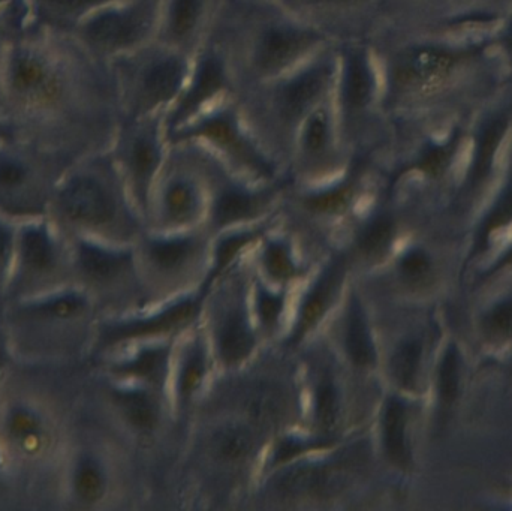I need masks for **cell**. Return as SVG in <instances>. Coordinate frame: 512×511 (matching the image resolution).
<instances>
[{
	"mask_svg": "<svg viewBox=\"0 0 512 511\" xmlns=\"http://www.w3.org/2000/svg\"><path fill=\"white\" fill-rule=\"evenodd\" d=\"M122 122L110 63L72 35L24 29L12 39L0 90V135L69 162L105 152Z\"/></svg>",
	"mask_w": 512,
	"mask_h": 511,
	"instance_id": "6da1fadb",
	"label": "cell"
},
{
	"mask_svg": "<svg viewBox=\"0 0 512 511\" xmlns=\"http://www.w3.org/2000/svg\"><path fill=\"white\" fill-rule=\"evenodd\" d=\"M212 32L230 57L237 95L297 68L322 48L339 42L298 20L274 0H228Z\"/></svg>",
	"mask_w": 512,
	"mask_h": 511,
	"instance_id": "7a4b0ae2",
	"label": "cell"
},
{
	"mask_svg": "<svg viewBox=\"0 0 512 511\" xmlns=\"http://www.w3.org/2000/svg\"><path fill=\"white\" fill-rule=\"evenodd\" d=\"M337 60L339 42H333L297 68L237 95L246 122L285 177L301 123L333 92Z\"/></svg>",
	"mask_w": 512,
	"mask_h": 511,
	"instance_id": "3957f363",
	"label": "cell"
},
{
	"mask_svg": "<svg viewBox=\"0 0 512 511\" xmlns=\"http://www.w3.org/2000/svg\"><path fill=\"white\" fill-rule=\"evenodd\" d=\"M331 102L349 153L379 150L387 140V116L382 105L381 69L367 36L339 41Z\"/></svg>",
	"mask_w": 512,
	"mask_h": 511,
	"instance_id": "277c9868",
	"label": "cell"
},
{
	"mask_svg": "<svg viewBox=\"0 0 512 511\" xmlns=\"http://www.w3.org/2000/svg\"><path fill=\"white\" fill-rule=\"evenodd\" d=\"M191 54L153 39L110 63L122 119L167 114L191 72Z\"/></svg>",
	"mask_w": 512,
	"mask_h": 511,
	"instance_id": "5b68a950",
	"label": "cell"
},
{
	"mask_svg": "<svg viewBox=\"0 0 512 511\" xmlns=\"http://www.w3.org/2000/svg\"><path fill=\"white\" fill-rule=\"evenodd\" d=\"M174 141L197 144L231 173L255 185L286 179L246 122L237 95L224 99L174 132L170 143Z\"/></svg>",
	"mask_w": 512,
	"mask_h": 511,
	"instance_id": "8992f818",
	"label": "cell"
},
{
	"mask_svg": "<svg viewBox=\"0 0 512 511\" xmlns=\"http://www.w3.org/2000/svg\"><path fill=\"white\" fill-rule=\"evenodd\" d=\"M161 0H116L84 18L72 33L96 59L111 63L158 35Z\"/></svg>",
	"mask_w": 512,
	"mask_h": 511,
	"instance_id": "52a82bcc",
	"label": "cell"
},
{
	"mask_svg": "<svg viewBox=\"0 0 512 511\" xmlns=\"http://www.w3.org/2000/svg\"><path fill=\"white\" fill-rule=\"evenodd\" d=\"M165 114L122 119L110 152L120 177L135 200L146 207L170 152Z\"/></svg>",
	"mask_w": 512,
	"mask_h": 511,
	"instance_id": "ba28073f",
	"label": "cell"
},
{
	"mask_svg": "<svg viewBox=\"0 0 512 511\" xmlns=\"http://www.w3.org/2000/svg\"><path fill=\"white\" fill-rule=\"evenodd\" d=\"M234 95H237V80L230 57L221 39L210 32L194 54L191 72L182 93L165 114L168 138Z\"/></svg>",
	"mask_w": 512,
	"mask_h": 511,
	"instance_id": "9c48e42d",
	"label": "cell"
},
{
	"mask_svg": "<svg viewBox=\"0 0 512 511\" xmlns=\"http://www.w3.org/2000/svg\"><path fill=\"white\" fill-rule=\"evenodd\" d=\"M71 164L38 144L0 135V203L42 200L51 188H57Z\"/></svg>",
	"mask_w": 512,
	"mask_h": 511,
	"instance_id": "30bf717a",
	"label": "cell"
},
{
	"mask_svg": "<svg viewBox=\"0 0 512 511\" xmlns=\"http://www.w3.org/2000/svg\"><path fill=\"white\" fill-rule=\"evenodd\" d=\"M340 135L331 95L301 123L286 167V179L324 180L340 176L351 164Z\"/></svg>",
	"mask_w": 512,
	"mask_h": 511,
	"instance_id": "8fae6325",
	"label": "cell"
},
{
	"mask_svg": "<svg viewBox=\"0 0 512 511\" xmlns=\"http://www.w3.org/2000/svg\"><path fill=\"white\" fill-rule=\"evenodd\" d=\"M298 20L336 41L366 38L378 20L376 0H274Z\"/></svg>",
	"mask_w": 512,
	"mask_h": 511,
	"instance_id": "7c38bea8",
	"label": "cell"
},
{
	"mask_svg": "<svg viewBox=\"0 0 512 511\" xmlns=\"http://www.w3.org/2000/svg\"><path fill=\"white\" fill-rule=\"evenodd\" d=\"M228 0H161L156 39L194 56Z\"/></svg>",
	"mask_w": 512,
	"mask_h": 511,
	"instance_id": "4fadbf2b",
	"label": "cell"
},
{
	"mask_svg": "<svg viewBox=\"0 0 512 511\" xmlns=\"http://www.w3.org/2000/svg\"><path fill=\"white\" fill-rule=\"evenodd\" d=\"M349 471L342 462L307 465L283 474L276 482L277 494L288 500L313 498L324 500L339 494L348 485Z\"/></svg>",
	"mask_w": 512,
	"mask_h": 511,
	"instance_id": "5bb4252c",
	"label": "cell"
},
{
	"mask_svg": "<svg viewBox=\"0 0 512 511\" xmlns=\"http://www.w3.org/2000/svg\"><path fill=\"white\" fill-rule=\"evenodd\" d=\"M27 27L72 35L92 12L116 0H23ZM26 27V29H27Z\"/></svg>",
	"mask_w": 512,
	"mask_h": 511,
	"instance_id": "9a60e30c",
	"label": "cell"
},
{
	"mask_svg": "<svg viewBox=\"0 0 512 511\" xmlns=\"http://www.w3.org/2000/svg\"><path fill=\"white\" fill-rule=\"evenodd\" d=\"M288 179L258 185L256 188L242 185H225L219 189L213 201V218L218 225L237 224L256 215L265 204L273 200L279 189L286 186Z\"/></svg>",
	"mask_w": 512,
	"mask_h": 511,
	"instance_id": "2e32d148",
	"label": "cell"
},
{
	"mask_svg": "<svg viewBox=\"0 0 512 511\" xmlns=\"http://www.w3.org/2000/svg\"><path fill=\"white\" fill-rule=\"evenodd\" d=\"M201 296L177 302L176 305L170 306L152 317L144 318V320L111 327L105 333V339L110 344H116V342L129 341V339L155 338V336L167 335L174 330H179L180 327L191 323L200 311L201 300H203Z\"/></svg>",
	"mask_w": 512,
	"mask_h": 511,
	"instance_id": "e0dca14e",
	"label": "cell"
},
{
	"mask_svg": "<svg viewBox=\"0 0 512 511\" xmlns=\"http://www.w3.org/2000/svg\"><path fill=\"white\" fill-rule=\"evenodd\" d=\"M510 129L511 114L508 111H496L481 120L472 138L474 146L468 173V183L472 188H478L489 179Z\"/></svg>",
	"mask_w": 512,
	"mask_h": 511,
	"instance_id": "ac0fdd59",
	"label": "cell"
},
{
	"mask_svg": "<svg viewBox=\"0 0 512 511\" xmlns=\"http://www.w3.org/2000/svg\"><path fill=\"white\" fill-rule=\"evenodd\" d=\"M342 276L343 266L339 261L331 264L325 272H322L304 299L294 333H292V341L300 342L322 320L336 297L337 287L342 282Z\"/></svg>",
	"mask_w": 512,
	"mask_h": 511,
	"instance_id": "d6986e66",
	"label": "cell"
},
{
	"mask_svg": "<svg viewBox=\"0 0 512 511\" xmlns=\"http://www.w3.org/2000/svg\"><path fill=\"white\" fill-rule=\"evenodd\" d=\"M382 443L391 464L406 468L411 464L406 441V408L399 399H388L382 417Z\"/></svg>",
	"mask_w": 512,
	"mask_h": 511,
	"instance_id": "ffe728a7",
	"label": "cell"
},
{
	"mask_svg": "<svg viewBox=\"0 0 512 511\" xmlns=\"http://www.w3.org/2000/svg\"><path fill=\"white\" fill-rule=\"evenodd\" d=\"M218 345L219 356L225 365H239L251 356L255 347L254 333L240 312H234L224 321Z\"/></svg>",
	"mask_w": 512,
	"mask_h": 511,
	"instance_id": "44dd1931",
	"label": "cell"
},
{
	"mask_svg": "<svg viewBox=\"0 0 512 511\" xmlns=\"http://www.w3.org/2000/svg\"><path fill=\"white\" fill-rule=\"evenodd\" d=\"M345 348L349 359L358 368H369L375 363V345L357 299L352 302L346 318Z\"/></svg>",
	"mask_w": 512,
	"mask_h": 511,
	"instance_id": "7402d4cb",
	"label": "cell"
},
{
	"mask_svg": "<svg viewBox=\"0 0 512 511\" xmlns=\"http://www.w3.org/2000/svg\"><path fill=\"white\" fill-rule=\"evenodd\" d=\"M460 141H462L460 128H454L444 138H430L420 147L418 155L415 156L408 170L420 171L426 176H441L450 165Z\"/></svg>",
	"mask_w": 512,
	"mask_h": 511,
	"instance_id": "603a6c76",
	"label": "cell"
},
{
	"mask_svg": "<svg viewBox=\"0 0 512 511\" xmlns=\"http://www.w3.org/2000/svg\"><path fill=\"white\" fill-rule=\"evenodd\" d=\"M256 440L254 432L243 425L222 426L212 437V450L221 461L237 464L251 458L255 452Z\"/></svg>",
	"mask_w": 512,
	"mask_h": 511,
	"instance_id": "cb8c5ba5",
	"label": "cell"
},
{
	"mask_svg": "<svg viewBox=\"0 0 512 511\" xmlns=\"http://www.w3.org/2000/svg\"><path fill=\"white\" fill-rule=\"evenodd\" d=\"M123 414L138 431L149 432L158 425V411L152 398L140 390H129L117 395Z\"/></svg>",
	"mask_w": 512,
	"mask_h": 511,
	"instance_id": "d4e9b609",
	"label": "cell"
},
{
	"mask_svg": "<svg viewBox=\"0 0 512 511\" xmlns=\"http://www.w3.org/2000/svg\"><path fill=\"white\" fill-rule=\"evenodd\" d=\"M78 255L84 272L95 279L113 278L129 261L125 254H116L92 245H81Z\"/></svg>",
	"mask_w": 512,
	"mask_h": 511,
	"instance_id": "484cf974",
	"label": "cell"
},
{
	"mask_svg": "<svg viewBox=\"0 0 512 511\" xmlns=\"http://www.w3.org/2000/svg\"><path fill=\"white\" fill-rule=\"evenodd\" d=\"M27 27L26 6L23 0H12L0 11V90H2L3 68L12 39Z\"/></svg>",
	"mask_w": 512,
	"mask_h": 511,
	"instance_id": "4316f807",
	"label": "cell"
},
{
	"mask_svg": "<svg viewBox=\"0 0 512 511\" xmlns=\"http://www.w3.org/2000/svg\"><path fill=\"white\" fill-rule=\"evenodd\" d=\"M394 236V222L390 216L379 215L364 227L358 248L366 257H381L390 248Z\"/></svg>",
	"mask_w": 512,
	"mask_h": 511,
	"instance_id": "83f0119b",
	"label": "cell"
},
{
	"mask_svg": "<svg viewBox=\"0 0 512 511\" xmlns=\"http://www.w3.org/2000/svg\"><path fill=\"white\" fill-rule=\"evenodd\" d=\"M315 419L322 432H333L339 425V393L331 378H322L316 389Z\"/></svg>",
	"mask_w": 512,
	"mask_h": 511,
	"instance_id": "f1b7e54d",
	"label": "cell"
},
{
	"mask_svg": "<svg viewBox=\"0 0 512 511\" xmlns=\"http://www.w3.org/2000/svg\"><path fill=\"white\" fill-rule=\"evenodd\" d=\"M420 360L421 345L417 341L405 342L394 353L391 369H393L394 380L403 389H414Z\"/></svg>",
	"mask_w": 512,
	"mask_h": 511,
	"instance_id": "f546056e",
	"label": "cell"
},
{
	"mask_svg": "<svg viewBox=\"0 0 512 511\" xmlns=\"http://www.w3.org/2000/svg\"><path fill=\"white\" fill-rule=\"evenodd\" d=\"M168 353L165 348H152V350L143 351L138 354L132 362L123 366V374L132 375V377L144 378L147 381L159 383L164 377L167 369Z\"/></svg>",
	"mask_w": 512,
	"mask_h": 511,
	"instance_id": "4dcf8cb0",
	"label": "cell"
},
{
	"mask_svg": "<svg viewBox=\"0 0 512 511\" xmlns=\"http://www.w3.org/2000/svg\"><path fill=\"white\" fill-rule=\"evenodd\" d=\"M282 399L270 389H258L249 396L246 410L258 425L273 426L282 417Z\"/></svg>",
	"mask_w": 512,
	"mask_h": 511,
	"instance_id": "1f68e13d",
	"label": "cell"
},
{
	"mask_svg": "<svg viewBox=\"0 0 512 511\" xmlns=\"http://www.w3.org/2000/svg\"><path fill=\"white\" fill-rule=\"evenodd\" d=\"M194 248L191 239L159 240L153 243L150 255L161 269L174 270L191 257Z\"/></svg>",
	"mask_w": 512,
	"mask_h": 511,
	"instance_id": "d6a6232c",
	"label": "cell"
},
{
	"mask_svg": "<svg viewBox=\"0 0 512 511\" xmlns=\"http://www.w3.org/2000/svg\"><path fill=\"white\" fill-rule=\"evenodd\" d=\"M75 491L84 503H96L105 491V480L96 462L84 459L75 473Z\"/></svg>",
	"mask_w": 512,
	"mask_h": 511,
	"instance_id": "836d02e7",
	"label": "cell"
},
{
	"mask_svg": "<svg viewBox=\"0 0 512 511\" xmlns=\"http://www.w3.org/2000/svg\"><path fill=\"white\" fill-rule=\"evenodd\" d=\"M21 246H23L24 260L32 269L44 270L53 263V245L44 231L38 228L26 231Z\"/></svg>",
	"mask_w": 512,
	"mask_h": 511,
	"instance_id": "e575fe53",
	"label": "cell"
},
{
	"mask_svg": "<svg viewBox=\"0 0 512 511\" xmlns=\"http://www.w3.org/2000/svg\"><path fill=\"white\" fill-rule=\"evenodd\" d=\"M512 221V167L510 177H508L507 185L502 192L499 200L496 201L493 209L490 210L489 216L481 227L480 237H478L477 251L486 248L487 240L493 231L505 227Z\"/></svg>",
	"mask_w": 512,
	"mask_h": 511,
	"instance_id": "d590c367",
	"label": "cell"
},
{
	"mask_svg": "<svg viewBox=\"0 0 512 511\" xmlns=\"http://www.w3.org/2000/svg\"><path fill=\"white\" fill-rule=\"evenodd\" d=\"M438 390L442 404L451 405L456 401L459 393V357H457L456 347L448 348L442 360Z\"/></svg>",
	"mask_w": 512,
	"mask_h": 511,
	"instance_id": "8d00e7d4",
	"label": "cell"
},
{
	"mask_svg": "<svg viewBox=\"0 0 512 511\" xmlns=\"http://www.w3.org/2000/svg\"><path fill=\"white\" fill-rule=\"evenodd\" d=\"M264 266L268 275L276 281H288L297 273L291 252L282 242H271L264 252Z\"/></svg>",
	"mask_w": 512,
	"mask_h": 511,
	"instance_id": "74e56055",
	"label": "cell"
},
{
	"mask_svg": "<svg viewBox=\"0 0 512 511\" xmlns=\"http://www.w3.org/2000/svg\"><path fill=\"white\" fill-rule=\"evenodd\" d=\"M204 375H206V359L203 351L197 348L189 354L180 372L179 395L182 399L191 398L197 392L198 387L203 383Z\"/></svg>",
	"mask_w": 512,
	"mask_h": 511,
	"instance_id": "f35d334b",
	"label": "cell"
},
{
	"mask_svg": "<svg viewBox=\"0 0 512 511\" xmlns=\"http://www.w3.org/2000/svg\"><path fill=\"white\" fill-rule=\"evenodd\" d=\"M484 330L490 339L507 341L512 338V299L495 306L484 318Z\"/></svg>",
	"mask_w": 512,
	"mask_h": 511,
	"instance_id": "ab89813d",
	"label": "cell"
},
{
	"mask_svg": "<svg viewBox=\"0 0 512 511\" xmlns=\"http://www.w3.org/2000/svg\"><path fill=\"white\" fill-rule=\"evenodd\" d=\"M252 237H254V234L245 233L236 234V236L222 240L218 251H216L215 275H218V273H221L222 270L230 266L231 261L240 254V251L251 243Z\"/></svg>",
	"mask_w": 512,
	"mask_h": 511,
	"instance_id": "60d3db41",
	"label": "cell"
},
{
	"mask_svg": "<svg viewBox=\"0 0 512 511\" xmlns=\"http://www.w3.org/2000/svg\"><path fill=\"white\" fill-rule=\"evenodd\" d=\"M283 305H285V300H283L282 294H271L265 290L259 291L256 308H258L259 320L267 329H273L276 326L280 314H282Z\"/></svg>",
	"mask_w": 512,
	"mask_h": 511,
	"instance_id": "b9f144b4",
	"label": "cell"
},
{
	"mask_svg": "<svg viewBox=\"0 0 512 511\" xmlns=\"http://www.w3.org/2000/svg\"><path fill=\"white\" fill-rule=\"evenodd\" d=\"M400 270L408 281H421L430 272V260L421 249H414L403 257Z\"/></svg>",
	"mask_w": 512,
	"mask_h": 511,
	"instance_id": "7bdbcfd3",
	"label": "cell"
},
{
	"mask_svg": "<svg viewBox=\"0 0 512 511\" xmlns=\"http://www.w3.org/2000/svg\"><path fill=\"white\" fill-rule=\"evenodd\" d=\"M84 302L77 296H63L60 299L51 300L47 305L39 308L44 314L53 315V317H71L83 309Z\"/></svg>",
	"mask_w": 512,
	"mask_h": 511,
	"instance_id": "ee69618b",
	"label": "cell"
},
{
	"mask_svg": "<svg viewBox=\"0 0 512 511\" xmlns=\"http://www.w3.org/2000/svg\"><path fill=\"white\" fill-rule=\"evenodd\" d=\"M9 428L14 434L26 437L38 429V419L29 411L18 410L9 419Z\"/></svg>",
	"mask_w": 512,
	"mask_h": 511,
	"instance_id": "f6af8a7d",
	"label": "cell"
},
{
	"mask_svg": "<svg viewBox=\"0 0 512 511\" xmlns=\"http://www.w3.org/2000/svg\"><path fill=\"white\" fill-rule=\"evenodd\" d=\"M499 47L512 68V12L499 33Z\"/></svg>",
	"mask_w": 512,
	"mask_h": 511,
	"instance_id": "bcb514c9",
	"label": "cell"
},
{
	"mask_svg": "<svg viewBox=\"0 0 512 511\" xmlns=\"http://www.w3.org/2000/svg\"><path fill=\"white\" fill-rule=\"evenodd\" d=\"M9 249V233L5 228L0 227V263L5 260Z\"/></svg>",
	"mask_w": 512,
	"mask_h": 511,
	"instance_id": "7dc6e473",
	"label": "cell"
},
{
	"mask_svg": "<svg viewBox=\"0 0 512 511\" xmlns=\"http://www.w3.org/2000/svg\"><path fill=\"white\" fill-rule=\"evenodd\" d=\"M507 266H512V248L510 249V251H508V254L505 255L504 258H501V261H499V263L496 264L495 267H493V272H495V270L501 269V267Z\"/></svg>",
	"mask_w": 512,
	"mask_h": 511,
	"instance_id": "c3c4849f",
	"label": "cell"
},
{
	"mask_svg": "<svg viewBox=\"0 0 512 511\" xmlns=\"http://www.w3.org/2000/svg\"><path fill=\"white\" fill-rule=\"evenodd\" d=\"M12 0H0V11L11 3Z\"/></svg>",
	"mask_w": 512,
	"mask_h": 511,
	"instance_id": "681fc988",
	"label": "cell"
},
{
	"mask_svg": "<svg viewBox=\"0 0 512 511\" xmlns=\"http://www.w3.org/2000/svg\"><path fill=\"white\" fill-rule=\"evenodd\" d=\"M252 2H267V0H252Z\"/></svg>",
	"mask_w": 512,
	"mask_h": 511,
	"instance_id": "f907efd6",
	"label": "cell"
}]
</instances>
